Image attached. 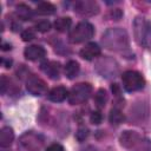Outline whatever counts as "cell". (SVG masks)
Masks as SVG:
<instances>
[{
	"mask_svg": "<svg viewBox=\"0 0 151 151\" xmlns=\"http://www.w3.org/2000/svg\"><path fill=\"white\" fill-rule=\"evenodd\" d=\"M101 42L104 47L111 51H116V52L125 51L130 46L129 34L125 29L120 27L107 28L101 35Z\"/></svg>",
	"mask_w": 151,
	"mask_h": 151,
	"instance_id": "1",
	"label": "cell"
},
{
	"mask_svg": "<svg viewBox=\"0 0 151 151\" xmlns=\"http://www.w3.org/2000/svg\"><path fill=\"white\" fill-rule=\"evenodd\" d=\"M133 35L139 46L151 48V21L145 17H137L133 20Z\"/></svg>",
	"mask_w": 151,
	"mask_h": 151,
	"instance_id": "2",
	"label": "cell"
},
{
	"mask_svg": "<svg viewBox=\"0 0 151 151\" xmlns=\"http://www.w3.org/2000/svg\"><path fill=\"white\" fill-rule=\"evenodd\" d=\"M44 145L41 134L33 131L24 132L18 140V151H40Z\"/></svg>",
	"mask_w": 151,
	"mask_h": 151,
	"instance_id": "3",
	"label": "cell"
},
{
	"mask_svg": "<svg viewBox=\"0 0 151 151\" xmlns=\"http://www.w3.org/2000/svg\"><path fill=\"white\" fill-rule=\"evenodd\" d=\"M94 34V27L88 21H80L70 32L68 39L73 44H80L90 40Z\"/></svg>",
	"mask_w": 151,
	"mask_h": 151,
	"instance_id": "4",
	"label": "cell"
},
{
	"mask_svg": "<svg viewBox=\"0 0 151 151\" xmlns=\"http://www.w3.org/2000/svg\"><path fill=\"white\" fill-rule=\"evenodd\" d=\"M92 93V86L88 83H79L76 84L68 92V101L72 105H78L86 101Z\"/></svg>",
	"mask_w": 151,
	"mask_h": 151,
	"instance_id": "5",
	"label": "cell"
},
{
	"mask_svg": "<svg viewBox=\"0 0 151 151\" xmlns=\"http://www.w3.org/2000/svg\"><path fill=\"white\" fill-rule=\"evenodd\" d=\"M122 81L123 86L127 92H134L139 91L144 87L145 85V79L142 76V73L137 71H125L122 76Z\"/></svg>",
	"mask_w": 151,
	"mask_h": 151,
	"instance_id": "6",
	"label": "cell"
},
{
	"mask_svg": "<svg viewBox=\"0 0 151 151\" xmlns=\"http://www.w3.org/2000/svg\"><path fill=\"white\" fill-rule=\"evenodd\" d=\"M96 71L101 77L111 78V77L117 76V73L119 71V66H118L117 61L112 58H101L96 64Z\"/></svg>",
	"mask_w": 151,
	"mask_h": 151,
	"instance_id": "7",
	"label": "cell"
},
{
	"mask_svg": "<svg viewBox=\"0 0 151 151\" xmlns=\"http://www.w3.org/2000/svg\"><path fill=\"white\" fill-rule=\"evenodd\" d=\"M73 9L81 17H93L98 14L99 6L94 0H77L73 4Z\"/></svg>",
	"mask_w": 151,
	"mask_h": 151,
	"instance_id": "8",
	"label": "cell"
},
{
	"mask_svg": "<svg viewBox=\"0 0 151 151\" xmlns=\"http://www.w3.org/2000/svg\"><path fill=\"white\" fill-rule=\"evenodd\" d=\"M26 87H27V91L33 96H42L47 91L46 83L41 78H39V77L34 76V74H32V76H29L27 78Z\"/></svg>",
	"mask_w": 151,
	"mask_h": 151,
	"instance_id": "9",
	"label": "cell"
},
{
	"mask_svg": "<svg viewBox=\"0 0 151 151\" xmlns=\"http://www.w3.org/2000/svg\"><path fill=\"white\" fill-rule=\"evenodd\" d=\"M100 47L98 44L96 42H88L86 44L79 52L80 57L85 60H92L94 58H97L98 55H100Z\"/></svg>",
	"mask_w": 151,
	"mask_h": 151,
	"instance_id": "10",
	"label": "cell"
},
{
	"mask_svg": "<svg viewBox=\"0 0 151 151\" xmlns=\"http://www.w3.org/2000/svg\"><path fill=\"white\" fill-rule=\"evenodd\" d=\"M40 68L51 79H58L60 76V65L57 61H44L41 63Z\"/></svg>",
	"mask_w": 151,
	"mask_h": 151,
	"instance_id": "11",
	"label": "cell"
},
{
	"mask_svg": "<svg viewBox=\"0 0 151 151\" xmlns=\"http://www.w3.org/2000/svg\"><path fill=\"white\" fill-rule=\"evenodd\" d=\"M45 54H46V51L40 45H31V46H27L25 48V51H24V55L28 60H39V59L44 58Z\"/></svg>",
	"mask_w": 151,
	"mask_h": 151,
	"instance_id": "12",
	"label": "cell"
},
{
	"mask_svg": "<svg viewBox=\"0 0 151 151\" xmlns=\"http://www.w3.org/2000/svg\"><path fill=\"white\" fill-rule=\"evenodd\" d=\"M68 97V91L64 86H57L48 91L47 98L53 103H60Z\"/></svg>",
	"mask_w": 151,
	"mask_h": 151,
	"instance_id": "13",
	"label": "cell"
},
{
	"mask_svg": "<svg viewBox=\"0 0 151 151\" xmlns=\"http://www.w3.org/2000/svg\"><path fill=\"white\" fill-rule=\"evenodd\" d=\"M139 137H140V136H139L137 132L126 130V131H124V132L120 134L119 140H120V144H122L124 147H126V149L130 150V149L132 147V145L138 140Z\"/></svg>",
	"mask_w": 151,
	"mask_h": 151,
	"instance_id": "14",
	"label": "cell"
},
{
	"mask_svg": "<svg viewBox=\"0 0 151 151\" xmlns=\"http://www.w3.org/2000/svg\"><path fill=\"white\" fill-rule=\"evenodd\" d=\"M14 139V132L13 129L9 126H4L0 131V146L1 147H8Z\"/></svg>",
	"mask_w": 151,
	"mask_h": 151,
	"instance_id": "15",
	"label": "cell"
},
{
	"mask_svg": "<svg viewBox=\"0 0 151 151\" xmlns=\"http://www.w3.org/2000/svg\"><path fill=\"white\" fill-rule=\"evenodd\" d=\"M15 13L22 20H31L33 18V11L26 4H19V5H17Z\"/></svg>",
	"mask_w": 151,
	"mask_h": 151,
	"instance_id": "16",
	"label": "cell"
},
{
	"mask_svg": "<svg viewBox=\"0 0 151 151\" xmlns=\"http://www.w3.org/2000/svg\"><path fill=\"white\" fill-rule=\"evenodd\" d=\"M79 70H80V66L76 60H70L65 65V74L70 79L76 78L79 73Z\"/></svg>",
	"mask_w": 151,
	"mask_h": 151,
	"instance_id": "17",
	"label": "cell"
},
{
	"mask_svg": "<svg viewBox=\"0 0 151 151\" xmlns=\"http://www.w3.org/2000/svg\"><path fill=\"white\" fill-rule=\"evenodd\" d=\"M130 151H151V142L147 138L139 137L138 140L132 145Z\"/></svg>",
	"mask_w": 151,
	"mask_h": 151,
	"instance_id": "18",
	"label": "cell"
},
{
	"mask_svg": "<svg viewBox=\"0 0 151 151\" xmlns=\"http://www.w3.org/2000/svg\"><path fill=\"white\" fill-rule=\"evenodd\" d=\"M55 12V6L47 1H41L37 5V13L42 15H51Z\"/></svg>",
	"mask_w": 151,
	"mask_h": 151,
	"instance_id": "19",
	"label": "cell"
},
{
	"mask_svg": "<svg viewBox=\"0 0 151 151\" xmlns=\"http://www.w3.org/2000/svg\"><path fill=\"white\" fill-rule=\"evenodd\" d=\"M71 25H72V19L70 17H61V18H58L54 21V28L58 32L67 31L71 27Z\"/></svg>",
	"mask_w": 151,
	"mask_h": 151,
	"instance_id": "20",
	"label": "cell"
},
{
	"mask_svg": "<svg viewBox=\"0 0 151 151\" xmlns=\"http://www.w3.org/2000/svg\"><path fill=\"white\" fill-rule=\"evenodd\" d=\"M125 119L124 114L122 113V111L119 109H112L110 111V114H109V120L112 125H119L120 123H123Z\"/></svg>",
	"mask_w": 151,
	"mask_h": 151,
	"instance_id": "21",
	"label": "cell"
},
{
	"mask_svg": "<svg viewBox=\"0 0 151 151\" xmlns=\"http://www.w3.org/2000/svg\"><path fill=\"white\" fill-rule=\"evenodd\" d=\"M107 101V94L104 88H99L94 96V103L98 107H104Z\"/></svg>",
	"mask_w": 151,
	"mask_h": 151,
	"instance_id": "22",
	"label": "cell"
},
{
	"mask_svg": "<svg viewBox=\"0 0 151 151\" xmlns=\"http://www.w3.org/2000/svg\"><path fill=\"white\" fill-rule=\"evenodd\" d=\"M51 22L48 20H39L35 25H34V28L39 32H48L51 29Z\"/></svg>",
	"mask_w": 151,
	"mask_h": 151,
	"instance_id": "23",
	"label": "cell"
},
{
	"mask_svg": "<svg viewBox=\"0 0 151 151\" xmlns=\"http://www.w3.org/2000/svg\"><path fill=\"white\" fill-rule=\"evenodd\" d=\"M101 120H103V116H101V113H100L99 111H93V112L91 113V116H90V122H91L92 124L98 125V124L101 123Z\"/></svg>",
	"mask_w": 151,
	"mask_h": 151,
	"instance_id": "24",
	"label": "cell"
},
{
	"mask_svg": "<svg viewBox=\"0 0 151 151\" xmlns=\"http://www.w3.org/2000/svg\"><path fill=\"white\" fill-rule=\"evenodd\" d=\"M34 37H35V33L31 28H27V29L21 32V39L24 41H31L32 39H34Z\"/></svg>",
	"mask_w": 151,
	"mask_h": 151,
	"instance_id": "25",
	"label": "cell"
},
{
	"mask_svg": "<svg viewBox=\"0 0 151 151\" xmlns=\"http://www.w3.org/2000/svg\"><path fill=\"white\" fill-rule=\"evenodd\" d=\"M87 136H88V130H87L86 127H80V129L77 131V133H76V138H77L79 142L85 140V139L87 138Z\"/></svg>",
	"mask_w": 151,
	"mask_h": 151,
	"instance_id": "26",
	"label": "cell"
},
{
	"mask_svg": "<svg viewBox=\"0 0 151 151\" xmlns=\"http://www.w3.org/2000/svg\"><path fill=\"white\" fill-rule=\"evenodd\" d=\"M122 15H123V13H122V11H120L119 8L112 9V11L110 12V17H111V19H113V20H119V19L122 18Z\"/></svg>",
	"mask_w": 151,
	"mask_h": 151,
	"instance_id": "27",
	"label": "cell"
},
{
	"mask_svg": "<svg viewBox=\"0 0 151 151\" xmlns=\"http://www.w3.org/2000/svg\"><path fill=\"white\" fill-rule=\"evenodd\" d=\"M45 151H64V147L58 143H53L50 146H47V149Z\"/></svg>",
	"mask_w": 151,
	"mask_h": 151,
	"instance_id": "28",
	"label": "cell"
},
{
	"mask_svg": "<svg viewBox=\"0 0 151 151\" xmlns=\"http://www.w3.org/2000/svg\"><path fill=\"white\" fill-rule=\"evenodd\" d=\"M112 92H113L116 96L119 94V88H118V85H117V84H113V86H112Z\"/></svg>",
	"mask_w": 151,
	"mask_h": 151,
	"instance_id": "29",
	"label": "cell"
},
{
	"mask_svg": "<svg viewBox=\"0 0 151 151\" xmlns=\"http://www.w3.org/2000/svg\"><path fill=\"white\" fill-rule=\"evenodd\" d=\"M2 64H4L5 67H11V65H12V60H5V59H2Z\"/></svg>",
	"mask_w": 151,
	"mask_h": 151,
	"instance_id": "30",
	"label": "cell"
},
{
	"mask_svg": "<svg viewBox=\"0 0 151 151\" xmlns=\"http://www.w3.org/2000/svg\"><path fill=\"white\" fill-rule=\"evenodd\" d=\"M81 151H96V149H94L93 146H91V145H88V146H86L85 149H83Z\"/></svg>",
	"mask_w": 151,
	"mask_h": 151,
	"instance_id": "31",
	"label": "cell"
},
{
	"mask_svg": "<svg viewBox=\"0 0 151 151\" xmlns=\"http://www.w3.org/2000/svg\"><path fill=\"white\" fill-rule=\"evenodd\" d=\"M2 50H4V51L11 50V45H8V44H4V45H2Z\"/></svg>",
	"mask_w": 151,
	"mask_h": 151,
	"instance_id": "32",
	"label": "cell"
}]
</instances>
